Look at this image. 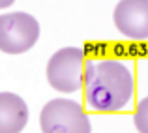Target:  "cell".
I'll return each instance as SVG.
<instances>
[{
	"instance_id": "cell-1",
	"label": "cell",
	"mask_w": 148,
	"mask_h": 133,
	"mask_svg": "<svg viewBox=\"0 0 148 133\" xmlns=\"http://www.w3.org/2000/svg\"><path fill=\"white\" fill-rule=\"evenodd\" d=\"M133 73L126 62L116 58L86 62L84 96L94 111H120L133 97Z\"/></svg>"
},
{
	"instance_id": "cell-2",
	"label": "cell",
	"mask_w": 148,
	"mask_h": 133,
	"mask_svg": "<svg viewBox=\"0 0 148 133\" xmlns=\"http://www.w3.org/2000/svg\"><path fill=\"white\" fill-rule=\"evenodd\" d=\"M41 133H90V118L73 99H51L40 112Z\"/></svg>"
},
{
	"instance_id": "cell-3",
	"label": "cell",
	"mask_w": 148,
	"mask_h": 133,
	"mask_svg": "<svg viewBox=\"0 0 148 133\" xmlns=\"http://www.w3.org/2000/svg\"><path fill=\"white\" fill-rule=\"evenodd\" d=\"M86 60L79 47H62L47 62V81L60 92H75L84 84Z\"/></svg>"
},
{
	"instance_id": "cell-4",
	"label": "cell",
	"mask_w": 148,
	"mask_h": 133,
	"mask_svg": "<svg viewBox=\"0 0 148 133\" xmlns=\"http://www.w3.org/2000/svg\"><path fill=\"white\" fill-rule=\"evenodd\" d=\"M40 38V23L25 11L0 15V51L19 54L28 51Z\"/></svg>"
},
{
	"instance_id": "cell-5",
	"label": "cell",
	"mask_w": 148,
	"mask_h": 133,
	"mask_svg": "<svg viewBox=\"0 0 148 133\" xmlns=\"http://www.w3.org/2000/svg\"><path fill=\"white\" fill-rule=\"evenodd\" d=\"M112 19L116 28L130 40L148 38V0H120Z\"/></svg>"
},
{
	"instance_id": "cell-6",
	"label": "cell",
	"mask_w": 148,
	"mask_h": 133,
	"mask_svg": "<svg viewBox=\"0 0 148 133\" xmlns=\"http://www.w3.org/2000/svg\"><path fill=\"white\" fill-rule=\"evenodd\" d=\"M26 122V101L13 92H0V133H21Z\"/></svg>"
},
{
	"instance_id": "cell-7",
	"label": "cell",
	"mask_w": 148,
	"mask_h": 133,
	"mask_svg": "<svg viewBox=\"0 0 148 133\" xmlns=\"http://www.w3.org/2000/svg\"><path fill=\"white\" fill-rule=\"evenodd\" d=\"M133 124L139 133H148V96L143 97L137 103V109H135L133 114Z\"/></svg>"
},
{
	"instance_id": "cell-8",
	"label": "cell",
	"mask_w": 148,
	"mask_h": 133,
	"mask_svg": "<svg viewBox=\"0 0 148 133\" xmlns=\"http://www.w3.org/2000/svg\"><path fill=\"white\" fill-rule=\"evenodd\" d=\"M15 0H0V8H8V6H11Z\"/></svg>"
}]
</instances>
